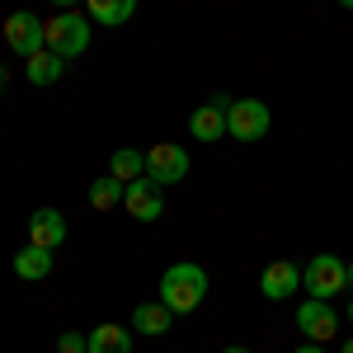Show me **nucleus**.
<instances>
[{
	"instance_id": "obj_4",
	"label": "nucleus",
	"mask_w": 353,
	"mask_h": 353,
	"mask_svg": "<svg viewBox=\"0 0 353 353\" xmlns=\"http://www.w3.org/2000/svg\"><path fill=\"white\" fill-rule=\"evenodd\" d=\"M273 128V113L264 99H231L226 104V137L236 141H264Z\"/></svg>"
},
{
	"instance_id": "obj_16",
	"label": "nucleus",
	"mask_w": 353,
	"mask_h": 353,
	"mask_svg": "<svg viewBox=\"0 0 353 353\" xmlns=\"http://www.w3.org/2000/svg\"><path fill=\"white\" fill-rule=\"evenodd\" d=\"M90 353H132V325H99L90 330Z\"/></svg>"
},
{
	"instance_id": "obj_11",
	"label": "nucleus",
	"mask_w": 353,
	"mask_h": 353,
	"mask_svg": "<svg viewBox=\"0 0 353 353\" xmlns=\"http://www.w3.org/2000/svg\"><path fill=\"white\" fill-rule=\"evenodd\" d=\"M226 94H217L212 104H203V109H193V118H189V132H193V141H221L226 137Z\"/></svg>"
},
{
	"instance_id": "obj_19",
	"label": "nucleus",
	"mask_w": 353,
	"mask_h": 353,
	"mask_svg": "<svg viewBox=\"0 0 353 353\" xmlns=\"http://www.w3.org/2000/svg\"><path fill=\"white\" fill-rule=\"evenodd\" d=\"M57 353H90V334H76V330H66V334L57 339Z\"/></svg>"
},
{
	"instance_id": "obj_5",
	"label": "nucleus",
	"mask_w": 353,
	"mask_h": 353,
	"mask_svg": "<svg viewBox=\"0 0 353 353\" xmlns=\"http://www.w3.org/2000/svg\"><path fill=\"white\" fill-rule=\"evenodd\" d=\"M5 43L14 48V57H33L48 48V28H43V19L33 14V10H14L10 19H5Z\"/></svg>"
},
{
	"instance_id": "obj_22",
	"label": "nucleus",
	"mask_w": 353,
	"mask_h": 353,
	"mask_svg": "<svg viewBox=\"0 0 353 353\" xmlns=\"http://www.w3.org/2000/svg\"><path fill=\"white\" fill-rule=\"evenodd\" d=\"M221 353H254V349H245V344H226Z\"/></svg>"
},
{
	"instance_id": "obj_26",
	"label": "nucleus",
	"mask_w": 353,
	"mask_h": 353,
	"mask_svg": "<svg viewBox=\"0 0 353 353\" xmlns=\"http://www.w3.org/2000/svg\"><path fill=\"white\" fill-rule=\"evenodd\" d=\"M339 5H344V10H353V0H339Z\"/></svg>"
},
{
	"instance_id": "obj_2",
	"label": "nucleus",
	"mask_w": 353,
	"mask_h": 353,
	"mask_svg": "<svg viewBox=\"0 0 353 353\" xmlns=\"http://www.w3.org/2000/svg\"><path fill=\"white\" fill-rule=\"evenodd\" d=\"M43 28H48V52H57L61 61L90 52V14L81 10H57L52 19H43Z\"/></svg>"
},
{
	"instance_id": "obj_17",
	"label": "nucleus",
	"mask_w": 353,
	"mask_h": 353,
	"mask_svg": "<svg viewBox=\"0 0 353 353\" xmlns=\"http://www.w3.org/2000/svg\"><path fill=\"white\" fill-rule=\"evenodd\" d=\"M109 174H113V179H123V184L141 179V174H146V151H137V146H123V151H113Z\"/></svg>"
},
{
	"instance_id": "obj_13",
	"label": "nucleus",
	"mask_w": 353,
	"mask_h": 353,
	"mask_svg": "<svg viewBox=\"0 0 353 353\" xmlns=\"http://www.w3.org/2000/svg\"><path fill=\"white\" fill-rule=\"evenodd\" d=\"M170 325H174V311H170L165 301H141V306L132 311V330L137 334H151V339H156V334H165Z\"/></svg>"
},
{
	"instance_id": "obj_10",
	"label": "nucleus",
	"mask_w": 353,
	"mask_h": 353,
	"mask_svg": "<svg viewBox=\"0 0 353 353\" xmlns=\"http://www.w3.org/2000/svg\"><path fill=\"white\" fill-rule=\"evenodd\" d=\"M28 245H43V250H61L66 245V217L57 208H38L28 217Z\"/></svg>"
},
{
	"instance_id": "obj_15",
	"label": "nucleus",
	"mask_w": 353,
	"mask_h": 353,
	"mask_svg": "<svg viewBox=\"0 0 353 353\" xmlns=\"http://www.w3.org/2000/svg\"><path fill=\"white\" fill-rule=\"evenodd\" d=\"M24 76H28V85H38V90H43V85H57L61 76H66V61L43 48V52H33L24 61Z\"/></svg>"
},
{
	"instance_id": "obj_14",
	"label": "nucleus",
	"mask_w": 353,
	"mask_h": 353,
	"mask_svg": "<svg viewBox=\"0 0 353 353\" xmlns=\"http://www.w3.org/2000/svg\"><path fill=\"white\" fill-rule=\"evenodd\" d=\"M85 14H90V24L118 28L137 14V0H85Z\"/></svg>"
},
{
	"instance_id": "obj_23",
	"label": "nucleus",
	"mask_w": 353,
	"mask_h": 353,
	"mask_svg": "<svg viewBox=\"0 0 353 353\" xmlns=\"http://www.w3.org/2000/svg\"><path fill=\"white\" fill-rule=\"evenodd\" d=\"M5 85H10V66H0V94H5Z\"/></svg>"
},
{
	"instance_id": "obj_20",
	"label": "nucleus",
	"mask_w": 353,
	"mask_h": 353,
	"mask_svg": "<svg viewBox=\"0 0 353 353\" xmlns=\"http://www.w3.org/2000/svg\"><path fill=\"white\" fill-rule=\"evenodd\" d=\"M57 10H76V5H85V0H52Z\"/></svg>"
},
{
	"instance_id": "obj_6",
	"label": "nucleus",
	"mask_w": 353,
	"mask_h": 353,
	"mask_svg": "<svg viewBox=\"0 0 353 353\" xmlns=\"http://www.w3.org/2000/svg\"><path fill=\"white\" fill-rule=\"evenodd\" d=\"M297 330L306 334V344H330L339 334V311L321 297H306L297 306Z\"/></svg>"
},
{
	"instance_id": "obj_12",
	"label": "nucleus",
	"mask_w": 353,
	"mask_h": 353,
	"mask_svg": "<svg viewBox=\"0 0 353 353\" xmlns=\"http://www.w3.org/2000/svg\"><path fill=\"white\" fill-rule=\"evenodd\" d=\"M52 254H57V250L24 245V250L14 254V278H24V283H38V278H48V273H52Z\"/></svg>"
},
{
	"instance_id": "obj_9",
	"label": "nucleus",
	"mask_w": 353,
	"mask_h": 353,
	"mask_svg": "<svg viewBox=\"0 0 353 353\" xmlns=\"http://www.w3.org/2000/svg\"><path fill=\"white\" fill-rule=\"evenodd\" d=\"M259 292L269 301H288L292 292H301V269L292 264V259H278V264H269V269L259 273Z\"/></svg>"
},
{
	"instance_id": "obj_27",
	"label": "nucleus",
	"mask_w": 353,
	"mask_h": 353,
	"mask_svg": "<svg viewBox=\"0 0 353 353\" xmlns=\"http://www.w3.org/2000/svg\"><path fill=\"white\" fill-rule=\"evenodd\" d=\"M349 321H353V301H349Z\"/></svg>"
},
{
	"instance_id": "obj_18",
	"label": "nucleus",
	"mask_w": 353,
	"mask_h": 353,
	"mask_svg": "<svg viewBox=\"0 0 353 353\" xmlns=\"http://www.w3.org/2000/svg\"><path fill=\"white\" fill-rule=\"evenodd\" d=\"M123 193H128V184H123V179H113V174H104V179H94V184H90V208H94V212H109V208L123 203Z\"/></svg>"
},
{
	"instance_id": "obj_7",
	"label": "nucleus",
	"mask_w": 353,
	"mask_h": 353,
	"mask_svg": "<svg viewBox=\"0 0 353 353\" xmlns=\"http://www.w3.org/2000/svg\"><path fill=\"white\" fill-rule=\"evenodd\" d=\"M146 174L156 179V184H179L184 174H189V151L184 146H174V141H156L151 151H146Z\"/></svg>"
},
{
	"instance_id": "obj_25",
	"label": "nucleus",
	"mask_w": 353,
	"mask_h": 353,
	"mask_svg": "<svg viewBox=\"0 0 353 353\" xmlns=\"http://www.w3.org/2000/svg\"><path fill=\"white\" fill-rule=\"evenodd\" d=\"M349 288H353V259H349Z\"/></svg>"
},
{
	"instance_id": "obj_8",
	"label": "nucleus",
	"mask_w": 353,
	"mask_h": 353,
	"mask_svg": "<svg viewBox=\"0 0 353 353\" xmlns=\"http://www.w3.org/2000/svg\"><path fill=\"white\" fill-rule=\"evenodd\" d=\"M123 203H128V217H137V221L165 217V189L151 179V174L132 179V184H128V193H123Z\"/></svg>"
},
{
	"instance_id": "obj_1",
	"label": "nucleus",
	"mask_w": 353,
	"mask_h": 353,
	"mask_svg": "<svg viewBox=\"0 0 353 353\" xmlns=\"http://www.w3.org/2000/svg\"><path fill=\"white\" fill-rule=\"evenodd\" d=\"M203 297H208V269H203V264L179 259V264H170V269L161 273V301L174 311V316L198 311Z\"/></svg>"
},
{
	"instance_id": "obj_24",
	"label": "nucleus",
	"mask_w": 353,
	"mask_h": 353,
	"mask_svg": "<svg viewBox=\"0 0 353 353\" xmlns=\"http://www.w3.org/2000/svg\"><path fill=\"white\" fill-rule=\"evenodd\" d=\"M339 353H353V334H349V339H344V349H339Z\"/></svg>"
},
{
	"instance_id": "obj_3",
	"label": "nucleus",
	"mask_w": 353,
	"mask_h": 353,
	"mask_svg": "<svg viewBox=\"0 0 353 353\" xmlns=\"http://www.w3.org/2000/svg\"><path fill=\"white\" fill-rule=\"evenodd\" d=\"M344 288H349V259H339V254H316L301 269V292H311V297L330 301L334 292H344Z\"/></svg>"
},
{
	"instance_id": "obj_21",
	"label": "nucleus",
	"mask_w": 353,
	"mask_h": 353,
	"mask_svg": "<svg viewBox=\"0 0 353 353\" xmlns=\"http://www.w3.org/2000/svg\"><path fill=\"white\" fill-rule=\"evenodd\" d=\"M297 353H325V344H301Z\"/></svg>"
}]
</instances>
